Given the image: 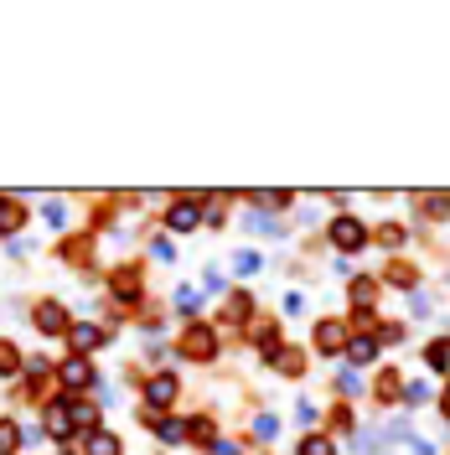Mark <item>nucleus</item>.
Instances as JSON below:
<instances>
[{"instance_id":"1","label":"nucleus","mask_w":450,"mask_h":455,"mask_svg":"<svg viewBox=\"0 0 450 455\" xmlns=\"http://www.w3.org/2000/svg\"><path fill=\"white\" fill-rule=\"evenodd\" d=\"M332 244H337L342 253H357V248L367 244V227L357 223V218H337V223H332Z\"/></svg>"},{"instance_id":"2","label":"nucleus","mask_w":450,"mask_h":455,"mask_svg":"<svg viewBox=\"0 0 450 455\" xmlns=\"http://www.w3.org/2000/svg\"><path fill=\"white\" fill-rule=\"evenodd\" d=\"M181 352L197 357V363H207V357L218 352V342H213V331H207V326H192V331H187V342H181Z\"/></svg>"},{"instance_id":"3","label":"nucleus","mask_w":450,"mask_h":455,"mask_svg":"<svg viewBox=\"0 0 450 455\" xmlns=\"http://www.w3.org/2000/svg\"><path fill=\"white\" fill-rule=\"evenodd\" d=\"M36 326H42L47 337H57V331H68V311H62L57 300H42L36 305Z\"/></svg>"},{"instance_id":"4","label":"nucleus","mask_w":450,"mask_h":455,"mask_svg":"<svg viewBox=\"0 0 450 455\" xmlns=\"http://www.w3.org/2000/svg\"><path fill=\"white\" fill-rule=\"evenodd\" d=\"M171 398H176V378H171V372H161V378H150V383H145V404H150V409L171 404Z\"/></svg>"},{"instance_id":"5","label":"nucleus","mask_w":450,"mask_h":455,"mask_svg":"<svg viewBox=\"0 0 450 455\" xmlns=\"http://www.w3.org/2000/svg\"><path fill=\"white\" fill-rule=\"evenodd\" d=\"M88 383H94V368H88L83 357L62 363V388H68V393H78V388H88Z\"/></svg>"},{"instance_id":"6","label":"nucleus","mask_w":450,"mask_h":455,"mask_svg":"<svg viewBox=\"0 0 450 455\" xmlns=\"http://www.w3.org/2000/svg\"><path fill=\"white\" fill-rule=\"evenodd\" d=\"M68 430H73V404H68V398L47 404V435H68Z\"/></svg>"},{"instance_id":"7","label":"nucleus","mask_w":450,"mask_h":455,"mask_svg":"<svg viewBox=\"0 0 450 455\" xmlns=\"http://www.w3.org/2000/svg\"><path fill=\"white\" fill-rule=\"evenodd\" d=\"M342 342H347V326H342V321H321V326H316V346H321V352H337Z\"/></svg>"},{"instance_id":"8","label":"nucleus","mask_w":450,"mask_h":455,"mask_svg":"<svg viewBox=\"0 0 450 455\" xmlns=\"http://www.w3.org/2000/svg\"><path fill=\"white\" fill-rule=\"evenodd\" d=\"M197 218H202V207H197V202H176V207L166 212V223L176 227V233H187V227H197Z\"/></svg>"},{"instance_id":"9","label":"nucleus","mask_w":450,"mask_h":455,"mask_svg":"<svg viewBox=\"0 0 450 455\" xmlns=\"http://www.w3.org/2000/svg\"><path fill=\"white\" fill-rule=\"evenodd\" d=\"M68 337H73V346H78V357H83V352H94V346L104 342V331H99V326H73Z\"/></svg>"},{"instance_id":"10","label":"nucleus","mask_w":450,"mask_h":455,"mask_svg":"<svg viewBox=\"0 0 450 455\" xmlns=\"http://www.w3.org/2000/svg\"><path fill=\"white\" fill-rule=\"evenodd\" d=\"M347 352H352V363L363 368V363H373V357H378V342H373V337H352Z\"/></svg>"},{"instance_id":"11","label":"nucleus","mask_w":450,"mask_h":455,"mask_svg":"<svg viewBox=\"0 0 450 455\" xmlns=\"http://www.w3.org/2000/svg\"><path fill=\"white\" fill-rule=\"evenodd\" d=\"M16 372H21V352L10 342H0V378H16Z\"/></svg>"},{"instance_id":"12","label":"nucleus","mask_w":450,"mask_h":455,"mask_svg":"<svg viewBox=\"0 0 450 455\" xmlns=\"http://www.w3.org/2000/svg\"><path fill=\"white\" fill-rule=\"evenodd\" d=\"M352 300H357V311H367V305L378 300V285H373V279H357V285H352Z\"/></svg>"},{"instance_id":"13","label":"nucleus","mask_w":450,"mask_h":455,"mask_svg":"<svg viewBox=\"0 0 450 455\" xmlns=\"http://www.w3.org/2000/svg\"><path fill=\"white\" fill-rule=\"evenodd\" d=\"M21 218H26V212H21L16 202H0V233H16Z\"/></svg>"},{"instance_id":"14","label":"nucleus","mask_w":450,"mask_h":455,"mask_svg":"<svg viewBox=\"0 0 450 455\" xmlns=\"http://www.w3.org/2000/svg\"><path fill=\"white\" fill-rule=\"evenodd\" d=\"M88 455H119V440L114 435H94L88 440Z\"/></svg>"},{"instance_id":"15","label":"nucleus","mask_w":450,"mask_h":455,"mask_svg":"<svg viewBox=\"0 0 450 455\" xmlns=\"http://www.w3.org/2000/svg\"><path fill=\"white\" fill-rule=\"evenodd\" d=\"M425 357H430V368H440V372H445V363H450V342H430V352H425Z\"/></svg>"},{"instance_id":"16","label":"nucleus","mask_w":450,"mask_h":455,"mask_svg":"<svg viewBox=\"0 0 450 455\" xmlns=\"http://www.w3.org/2000/svg\"><path fill=\"white\" fill-rule=\"evenodd\" d=\"M135 279H140L135 270H119L114 274V295H135Z\"/></svg>"},{"instance_id":"17","label":"nucleus","mask_w":450,"mask_h":455,"mask_svg":"<svg viewBox=\"0 0 450 455\" xmlns=\"http://www.w3.org/2000/svg\"><path fill=\"white\" fill-rule=\"evenodd\" d=\"M274 368H280V372H290V378H295V372H300V352H274Z\"/></svg>"},{"instance_id":"18","label":"nucleus","mask_w":450,"mask_h":455,"mask_svg":"<svg viewBox=\"0 0 450 455\" xmlns=\"http://www.w3.org/2000/svg\"><path fill=\"white\" fill-rule=\"evenodd\" d=\"M73 424H83V430H88V424H99V409L94 404H73Z\"/></svg>"},{"instance_id":"19","label":"nucleus","mask_w":450,"mask_h":455,"mask_svg":"<svg viewBox=\"0 0 450 455\" xmlns=\"http://www.w3.org/2000/svg\"><path fill=\"white\" fill-rule=\"evenodd\" d=\"M10 450H16V424L0 419V455H10Z\"/></svg>"},{"instance_id":"20","label":"nucleus","mask_w":450,"mask_h":455,"mask_svg":"<svg viewBox=\"0 0 450 455\" xmlns=\"http://www.w3.org/2000/svg\"><path fill=\"white\" fill-rule=\"evenodd\" d=\"M254 202H259V207H285L290 192H254Z\"/></svg>"},{"instance_id":"21","label":"nucleus","mask_w":450,"mask_h":455,"mask_svg":"<svg viewBox=\"0 0 450 455\" xmlns=\"http://www.w3.org/2000/svg\"><path fill=\"white\" fill-rule=\"evenodd\" d=\"M300 455H337V450H332V440L311 435V440H306V450H300Z\"/></svg>"},{"instance_id":"22","label":"nucleus","mask_w":450,"mask_h":455,"mask_svg":"<svg viewBox=\"0 0 450 455\" xmlns=\"http://www.w3.org/2000/svg\"><path fill=\"white\" fill-rule=\"evenodd\" d=\"M155 435H161V440H181V424L176 419H155Z\"/></svg>"},{"instance_id":"23","label":"nucleus","mask_w":450,"mask_h":455,"mask_svg":"<svg viewBox=\"0 0 450 455\" xmlns=\"http://www.w3.org/2000/svg\"><path fill=\"white\" fill-rule=\"evenodd\" d=\"M404 398H409V404H425V398H430V383H409Z\"/></svg>"},{"instance_id":"24","label":"nucleus","mask_w":450,"mask_h":455,"mask_svg":"<svg viewBox=\"0 0 450 455\" xmlns=\"http://www.w3.org/2000/svg\"><path fill=\"white\" fill-rule=\"evenodd\" d=\"M233 270H244V274H254V270H259V253H238V259H233Z\"/></svg>"},{"instance_id":"25","label":"nucleus","mask_w":450,"mask_h":455,"mask_svg":"<svg viewBox=\"0 0 450 455\" xmlns=\"http://www.w3.org/2000/svg\"><path fill=\"white\" fill-rule=\"evenodd\" d=\"M192 440H213V419H192Z\"/></svg>"},{"instance_id":"26","label":"nucleus","mask_w":450,"mask_h":455,"mask_svg":"<svg viewBox=\"0 0 450 455\" xmlns=\"http://www.w3.org/2000/svg\"><path fill=\"white\" fill-rule=\"evenodd\" d=\"M378 445H383L378 435H357V450H363V455H378Z\"/></svg>"},{"instance_id":"27","label":"nucleus","mask_w":450,"mask_h":455,"mask_svg":"<svg viewBox=\"0 0 450 455\" xmlns=\"http://www.w3.org/2000/svg\"><path fill=\"white\" fill-rule=\"evenodd\" d=\"M254 430H259L264 440H269V435H274V414H259V419H254Z\"/></svg>"},{"instance_id":"28","label":"nucleus","mask_w":450,"mask_h":455,"mask_svg":"<svg viewBox=\"0 0 450 455\" xmlns=\"http://www.w3.org/2000/svg\"><path fill=\"white\" fill-rule=\"evenodd\" d=\"M450 212V197H430V218H445Z\"/></svg>"},{"instance_id":"29","label":"nucleus","mask_w":450,"mask_h":455,"mask_svg":"<svg viewBox=\"0 0 450 455\" xmlns=\"http://www.w3.org/2000/svg\"><path fill=\"white\" fill-rule=\"evenodd\" d=\"M445 414H450V393H445Z\"/></svg>"}]
</instances>
